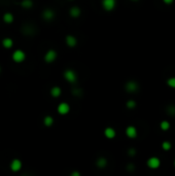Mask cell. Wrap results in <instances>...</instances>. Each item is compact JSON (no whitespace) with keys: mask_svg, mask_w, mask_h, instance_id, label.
I'll use <instances>...</instances> for the list:
<instances>
[{"mask_svg":"<svg viewBox=\"0 0 175 176\" xmlns=\"http://www.w3.org/2000/svg\"><path fill=\"white\" fill-rule=\"evenodd\" d=\"M12 61L16 63H23L26 60V53L22 49H17L12 53Z\"/></svg>","mask_w":175,"mask_h":176,"instance_id":"6da1fadb","label":"cell"},{"mask_svg":"<svg viewBox=\"0 0 175 176\" xmlns=\"http://www.w3.org/2000/svg\"><path fill=\"white\" fill-rule=\"evenodd\" d=\"M146 165L151 169H158L161 166V160L158 156H151L146 162Z\"/></svg>","mask_w":175,"mask_h":176,"instance_id":"5b68a950","label":"cell"},{"mask_svg":"<svg viewBox=\"0 0 175 176\" xmlns=\"http://www.w3.org/2000/svg\"><path fill=\"white\" fill-rule=\"evenodd\" d=\"M101 5L106 12H112L116 6V0H102Z\"/></svg>","mask_w":175,"mask_h":176,"instance_id":"3957f363","label":"cell"},{"mask_svg":"<svg viewBox=\"0 0 175 176\" xmlns=\"http://www.w3.org/2000/svg\"><path fill=\"white\" fill-rule=\"evenodd\" d=\"M174 167H175V160H174Z\"/></svg>","mask_w":175,"mask_h":176,"instance_id":"f546056e","label":"cell"},{"mask_svg":"<svg viewBox=\"0 0 175 176\" xmlns=\"http://www.w3.org/2000/svg\"><path fill=\"white\" fill-rule=\"evenodd\" d=\"M0 72H1V67H0Z\"/></svg>","mask_w":175,"mask_h":176,"instance_id":"4dcf8cb0","label":"cell"},{"mask_svg":"<svg viewBox=\"0 0 175 176\" xmlns=\"http://www.w3.org/2000/svg\"><path fill=\"white\" fill-rule=\"evenodd\" d=\"M62 94V89L60 88V87H57V86H55L53 87L52 89H51V96L54 98H58L60 97Z\"/></svg>","mask_w":175,"mask_h":176,"instance_id":"5bb4252c","label":"cell"},{"mask_svg":"<svg viewBox=\"0 0 175 176\" xmlns=\"http://www.w3.org/2000/svg\"><path fill=\"white\" fill-rule=\"evenodd\" d=\"M163 1H164V3H165V4L169 5V4H172L174 0H163Z\"/></svg>","mask_w":175,"mask_h":176,"instance_id":"484cf974","label":"cell"},{"mask_svg":"<svg viewBox=\"0 0 175 176\" xmlns=\"http://www.w3.org/2000/svg\"><path fill=\"white\" fill-rule=\"evenodd\" d=\"M171 147H172V144H171V142L170 141H164L162 142V148L164 149V150H170Z\"/></svg>","mask_w":175,"mask_h":176,"instance_id":"7402d4cb","label":"cell"},{"mask_svg":"<svg viewBox=\"0 0 175 176\" xmlns=\"http://www.w3.org/2000/svg\"><path fill=\"white\" fill-rule=\"evenodd\" d=\"M116 132L114 128L107 127L105 130H104V136H105L107 139H114V137H116Z\"/></svg>","mask_w":175,"mask_h":176,"instance_id":"7c38bea8","label":"cell"},{"mask_svg":"<svg viewBox=\"0 0 175 176\" xmlns=\"http://www.w3.org/2000/svg\"><path fill=\"white\" fill-rule=\"evenodd\" d=\"M14 45V40L9 37H6V38L2 39V47L4 49H10Z\"/></svg>","mask_w":175,"mask_h":176,"instance_id":"2e32d148","label":"cell"},{"mask_svg":"<svg viewBox=\"0 0 175 176\" xmlns=\"http://www.w3.org/2000/svg\"><path fill=\"white\" fill-rule=\"evenodd\" d=\"M125 90L128 93H136L139 90V85L138 83H136L134 81H129L125 85Z\"/></svg>","mask_w":175,"mask_h":176,"instance_id":"277c9868","label":"cell"},{"mask_svg":"<svg viewBox=\"0 0 175 176\" xmlns=\"http://www.w3.org/2000/svg\"><path fill=\"white\" fill-rule=\"evenodd\" d=\"M71 176H80V173H79V172H77V171H73V172H72V174H71Z\"/></svg>","mask_w":175,"mask_h":176,"instance_id":"83f0119b","label":"cell"},{"mask_svg":"<svg viewBox=\"0 0 175 176\" xmlns=\"http://www.w3.org/2000/svg\"><path fill=\"white\" fill-rule=\"evenodd\" d=\"M170 123L168 122V120H163V122H161L160 124V128L161 130H163V131H168V130L170 129Z\"/></svg>","mask_w":175,"mask_h":176,"instance_id":"ffe728a7","label":"cell"},{"mask_svg":"<svg viewBox=\"0 0 175 176\" xmlns=\"http://www.w3.org/2000/svg\"><path fill=\"white\" fill-rule=\"evenodd\" d=\"M167 85L168 87H170L172 89H175V76L174 77H170L167 81Z\"/></svg>","mask_w":175,"mask_h":176,"instance_id":"cb8c5ba5","label":"cell"},{"mask_svg":"<svg viewBox=\"0 0 175 176\" xmlns=\"http://www.w3.org/2000/svg\"><path fill=\"white\" fill-rule=\"evenodd\" d=\"M69 15L72 18H78L79 16L82 15V10H80L78 6H72L69 9Z\"/></svg>","mask_w":175,"mask_h":176,"instance_id":"4fadbf2b","label":"cell"},{"mask_svg":"<svg viewBox=\"0 0 175 176\" xmlns=\"http://www.w3.org/2000/svg\"><path fill=\"white\" fill-rule=\"evenodd\" d=\"M21 6L26 9L28 8H31L33 6V1L32 0H22V2H21Z\"/></svg>","mask_w":175,"mask_h":176,"instance_id":"d6986e66","label":"cell"},{"mask_svg":"<svg viewBox=\"0 0 175 176\" xmlns=\"http://www.w3.org/2000/svg\"><path fill=\"white\" fill-rule=\"evenodd\" d=\"M65 42H66V45L69 47H75L77 45V39L73 35H67L65 37Z\"/></svg>","mask_w":175,"mask_h":176,"instance_id":"8fae6325","label":"cell"},{"mask_svg":"<svg viewBox=\"0 0 175 176\" xmlns=\"http://www.w3.org/2000/svg\"><path fill=\"white\" fill-rule=\"evenodd\" d=\"M58 57L57 51L55 49H49L45 55V61L47 63H54Z\"/></svg>","mask_w":175,"mask_h":176,"instance_id":"8992f818","label":"cell"},{"mask_svg":"<svg viewBox=\"0 0 175 176\" xmlns=\"http://www.w3.org/2000/svg\"><path fill=\"white\" fill-rule=\"evenodd\" d=\"M2 20H3V22L6 23V24H11V23L14 22L15 18H14V15L10 14V12H5L2 17Z\"/></svg>","mask_w":175,"mask_h":176,"instance_id":"9a60e30c","label":"cell"},{"mask_svg":"<svg viewBox=\"0 0 175 176\" xmlns=\"http://www.w3.org/2000/svg\"><path fill=\"white\" fill-rule=\"evenodd\" d=\"M22 167H23V164H22V162H21V160L14 159L11 162H10L9 168H10V170H11L12 172L20 171L21 169H22Z\"/></svg>","mask_w":175,"mask_h":176,"instance_id":"9c48e42d","label":"cell"},{"mask_svg":"<svg viewBox=\"0 0 175 176\" xmlns=\"http://www.w3.org/2000/svg\"><path fill=\"white\" fill-rule=\"evenodd\" d=\"M43 125L45 127H52L54 125V117L51 116V115H45L43 117Z\"/></svg>","mask_w":175,"mask_h":176,"instance_id":"e0dca14e","label":"cell"},{"mask_svg":"<svg viewBox=\"0 0 175 176\" xmlns=\"http://www.w3.org/2000/svg\"><path fill=\"white\" fill-rule=\"evenodd\" d=\"M137 154V152H136V149L135 148H133V147H131V148H129V150H128V154L130 156H134L135 154Z\"/></svg>","mask_w":175,"mask_h":176,"instance_id":"d4e9b609","label":"cell"},{"mask_svg":"<svg viewBox=\"0 0 175 176\" xmlns=\"http://www.w3.org/2000/svg\"><path fill=\"white\" fill-rule=\"evenodd\" d=\"M136 101H134V100H128L126 102V106H127V108H129V109H133V108H135L136 107Z\"/></svg>","mask_w":175,"mask_h":176,"instance_id":"603a6c76","label":"cell"},{"mask_svg":"<svg viewBox=\"0 0 175 176\" xmlns=\"http://www.w3.org/2000/svg\"><path fill=\"white\" fill-rule=\"evenodd\" d=\"M166 112L170 116H175V105H168L166 108Z\"/></svg>","mask_w":175,"mask_h":176,"instance_id":"44dd1931","label":"cell"},{"mask_svg":"<svg viewBox=\"0 0 175 176\" xmlns=\"http://www.w3.org/2000/svg\"><path fill=\"white\" fill-rule=\"evenodd\" d=\"M126 136L128 137V138H131V139H134V138H136L137 137V134H138V132H137V129H136L134 126H128V127L126 128Z\"/></svg>","mask_w":175,"mask_h":176,"instance_id":"30bf717a","label":"cell"},{"mask_svg":"<svg viewBox=\"0 0 175 176\" xmlns=\"http://www.w3.org/2000/svg\"><path fill=\"white\" fill-rule=\"evenodd\" d=\"M96 165H97V167L100 169L105 168L106 165H107V160H106L105 158H103V156H101V158H99V159L97 160Z\"/></svg>","mask_w":175,"mask_h":176,"instance_id":"ac0fdd59","label":"cell"},{"mask_svg":"<svg viewBox=\"0 0 175 176\" xmlns=\"http://www.w3.org/2000/svg\"><path fill=\"white\" fill-rule=\"evenodd\" d=\"M57 110H58V113H59V114L65 115V114H67V113H69L70 105L66 102H62V103H60L59 105H58Z\"/></svg>","mask_w":175,"mask_h":176,"instance_id":"52a82bcc","label":"cell"},{"mask_svg":"<svg viewBox=\"0 0 175 176\" xmlns=\"http://www.w3.org/2000/svg\"><path fill=\"white\" fill-rule=\"evenodd\" d=\"M63 76H64L65 81H68L69 83H74L75 81H77V75L75 73V71L72 70V69H66L63 73Z\"/></svg>","mask_w":175,"mask_h":176,"instance_id":"7a4b0ae2","label":"cell"},{"mask_svg":"<svg viewBox=\"0 0 175 176\" xmlns=\"http://www.w3.org/2000/svg\"><path fill=\"white\" fill-rule=\"evenodd\" d=\"M42 18L47 21V22H51V21H53V20L55 19V17H56V14H55V12L53 9H51V8H45L43 12H42Z\"/></svg>","mask_w":175,"mask_h":176,"instance_id":"ba28073f","label":"cell"},{"mask_svg":"<svg viewBox=\"0 0 175 176\" xmlns=\"http://www.w3.org/2000/svg\"><path fill=\"white\" fill-rule=\"evenodd\" d=\"M131 1H138V0H131Z\"/></svg>","mask_w":175,"mask_h":176,"instance_id":"f1b7e54d","label":"cell"},{"mask_svg":"<svg viewBox=\"0 0 175 176\" xmlns=\"http://www.w3.org/2000/svg\"><path fill=\"white\" fill-rule=\"evenodd\" d=\"M128 170H129V171H133V170H134V165L133 164H129L128 165Z\"/></svg>","mask_w":175,"mask_h":176,"instance_id":"4316f807","label":"cell"}]
</instances>
